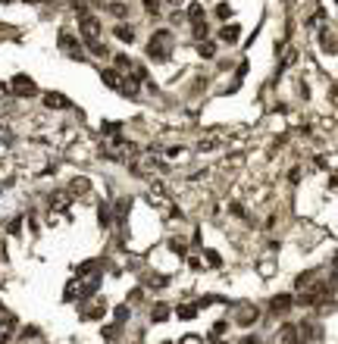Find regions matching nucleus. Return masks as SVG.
I'll return each instance as SVG.
<instances>
[{"mask_svg": "<svg viewBox=\"0 0 338 344\" xmlns=\"http://www.w3.org/2000/svg\"><path fill=\"white\" fill-rule=\"evenodd\" d=\"M169 32H157L154 38H150V44H147V54L154 57V59H166V50H169Z\"/></svg>", "mask_w": 338, "mask_h": 344, "instance_id": "obj_1", "label": "nucleus"}, {"mask_svg": "<svg viewBox=\"0 0 338 344\" xmlns=\"http://www.w3.org/2000/svg\"><path fill=\"white\" fill-rule=\"evenodd\" d=\"M13 91L22 94V97H32V94H35V81H28L25 76H19L16 81H13Z\"/></svg>", "mask_w": 338, "mask_h": 344, "instance_id": "obj_2", "label": "nucleus"}, {"mask_svg": "<svg viewBox=\"0 0 338 344\" xmlns=\"http://www.w3.org/2000/svg\"><path fill=\"white\" fill-rule=\"evenodd\" d=\"M288 306H291V294H279L273 301V313H282V310H288Z\"/></svg>", "mask_w": 338, "mask_h": 344, "instance_id": "obj_3", "label": "nucleus"}, {"mask_svg": "<svg viewBox=\"0 0 338 344\" xmlns=\"http://www.w3.org/2000/svg\"><path fill=\"white\" fill-rule=\"evenodd\" d=\"M47 107H57V110H63V107H69V100H66L63 94H47Z\"/></svg>", "mask_w": 338, "mask_h": 344, "instance_id": "obj_4", "label": "nucleus"}, {"mask_svg": "<svg viewBox=\"0 0 338 344\" xmlns=\"http://www.w3.org/2000/svg\"><path fill=\"white\" fill-rule=\"evenodd\" d=\"M238 35H241V32H238V25H225L222 28V41H229V44L238 41Z\"/></svg>", "mask_w": 338, "mask_h": 344, "instance_id": "obj_5", "label": "nucleus"}, {"mask_svg": "<svg viewBox=\"0 0 338 344\" xmlns=\"http://www.w3.org/2000/svg\"><path fill=\"white\" fill-rule=\"evenodd\" d=\"M116 38H122V41H135V32L129 25H116Z\"/></svg>", "mask_w": 338, "mask_h": 344, "instance_id": "obj_6", "label": "nucleus"}, {"mask_svg": "<svg viewBox=\"0 0 338 344\" xmlns=\"http://www.w3.org/2000/svg\"><path fill=\"white\" fill-rule=\"evenodd\" d=\"M282 341H285V344H298V332H295V325H285Z\"/></svg>", "mask_w": 338, "mask_h": 344, "instance_id": "obj_7", "label": "nucleus"}, {"mask_svg": "<svg viewBox=\"0 0 338 344\" xmlns=\"http://www.w3.org/2000/svg\"><path fill=\"white\" fill-rule=\"evenodd\" d=\"M103 81H107L110 88H119V76H116V72H103Z\"/></svg>", "mask_w": 338, "mask_h": 344, "instance_id": "obj_8", "label": "nucleus"}, {"mask_svg": "<svg viewBox=\"0 0 338 344\" xmlns=\"http://www.w3.org/2000/svg\"><path fill=\"white\" fill-rule=\"evenodd\" d=\"M322 44H326V50H338V38H332V35H326Z\"/></svg>", "mask_w": 338, "mask_h": 344, "instance_id": "obj_9", "label": "nucleus"}, {"mask_svg": "<svg viewBox=\"0 0 338 344\" xmlns=\"http://www.w3.org/2000/svg\"><path fill=\"white\" fill-rule=\"evenodd\" d=\"M213 50H216L213 44H204V47H200V57H213Z\"/></svg>", "mask_w": 338, "mask_h": 344, "instance_id": "obj_10", "label": "nucleus"}, {"mask_svg": "<svg viewBox=\"0 0 338 344\" xmlns=\"http://www.w3.org/2000/svg\"><path fill=\"white\" fill-rule=\"evenodd\" d=\"M144 6H147V13H157V0H144Z\"/></svg>", "mask_w": 338, "mask_h": 344, "instance_id": "obj_11", "label": "nucleus"}]
</instances>
